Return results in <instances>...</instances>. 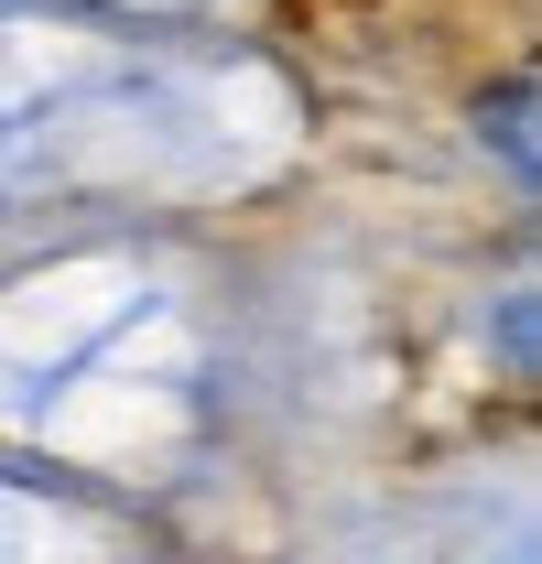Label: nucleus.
I'll list each match as a JSON object with an SVG mask.
<instances>
[{
    "instance_id": "1",
    "label": "nucleus",
    "mask_w": 542,
    "mask_h": 564,
    "mask_svg": "<svg viewBox=\"0 0 542 564\" xmlns=\"http://www.w3.org/2000/svg\"><path fill=\"white\" fill-rule=\"evenodd\" d=\"M477 120H499V163H510V185H532V76L510 66V76H499V109L477 98Z\"/></svg>"
}]
</instances>
